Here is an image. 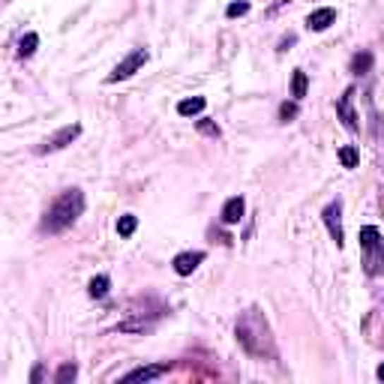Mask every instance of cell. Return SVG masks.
<instances>
[{
	"mask_svg": "<svg viewBox=\"0 0 384 384\" xmlns=\"http://www.w3.org/2000/svg\"><path fill=\"white\" fill-rule=\"evenodd\" d=\"M237 340H240V345H244L252 357H261L264 360V357H273L276 354L270 324H268V318H264L258 309H249V312L240 316V321H237Z\"/></svg>",
	"mask_w": 384,
	"mask_h": 384,
	"instance_id": "1",
	"label": "cell"
},
{
	"mask_svg": "<svg viewBox=\"0 0 384 384\" xmlns=\"http://www.w3.org/2000/svg\"><path fill=\"white\" fill-rule=\"evenodd\" d=\"M81 213H84V192L81 189H66V192H60V196L54 198V204L48 208L42 228L45 232H52V234H60V232H66L69 225H76V220Z\"/></svg>",
	"mask_w": 384,
	"mask_h": 384,
	"instance_id": "2",
	"label": "cell"
},
{
	"mask_svg": "<svg viewBox=\"0 0 384 384\" xmlns=\"http://www.w3.org/2000/svg\"><path fill=\"white\" fill-rule=\"evenodd\" d=\"M360 246L366 249V270L369 273H378V268L384 264V237L378 228H360Z\"/></svg>",
	"mask_w": 384,
	"mask_h": 384,
	"instance_id": "3",
	"label": "cell"
},
{
	"mask_svg": "<svg viewBox=\"0 0 384 384\" xmlns=\"http://www.w3.org/2000/svg\"><path fill=\"white\" fill-rule=\"evenodd\" d=\"M148 64V48H136V52H129L124 60H120V64L108 72V81H124V78H129V76H136V72Z\"/></svg>",
	"mask_w": 384,
	"mask_h": 384,
	"instance_id": "4",
	"label": "cell"
},
{
	"mask_svg": "<svg viewBox=\"0 0 384 384\" xmlns=\"http://www.w3.org/2000/svg\"><path fill=\"white\" fill-rule=\"evenodd\" d=\"M321 216H324V225H328L330 237L336 240V246H342V244H345V234H342V204H340V201L328 204Z\"/></svg>",
	"mask_w": 384,
	"mask_h": 384,
	"instance_id": "5",
	"label": "cell"
},
{
	"mask_svg": "<svg viewBox=\"0 0 384 384\" xmlns=\"http://www.w3.org/2000/svg\"><path fill=\"white\" fill-rule=\"evenodd\" d=\"M78 136H81V126H78V124H69V126H64L60 132H54V136L48 138L40 150H42V153H45V150H64L66 144H72V141H76Z\"/></svg>",
	"mask_w": 384,
	"mask_h": 384,
	"instance_id": "6",
	"label": "cell"
},
{
	"mask_svg": "<svg viewBox=\"0 0 384 384\" xmlns=\"http://www.w3.org/2000/svg\"><path fill=\"white\" fill-rule=\"evenodd\" d=\"M352 96H354V90H345V93L340 96V102H336V112H340L342 124H345L348 129H357V114H354V108H352Z\"/></svg>",
	"mask_w": 384,
	"mask_h": 384,
	"instance_id": "7",
	"label": "cell"
},
{
	"mask_svg": "<svg viewBox=\"0 0 384 384\" xmlns=\"http://www.w3.org/2000/svg\"><path fill=\"white\" fill-rule=\"evenodd\" d=\"M333 21H336V12H333L330 6H321V9H316V12H312V16L306 18V28H309V30H328Z\"/></svg>",
	"mask_w": 384,
	"mask_h": 384,
	"instance_id": "8",
	"label": "cell"
},
{
	"mask_svg": "<svg viewBox=\"0 0 384 384\" xmlns=\"http://www.w3.org/2000/svg\"><path fill=\"white\" fill-rule=\"evenodd\" d=\"M201 261H204V252H180V256L174 258V270L180 276H189Z\"/></svg>",
	"mask_w": 384,
	"mask_h": 384,
	"instance_id": "9",
	"label": "cell"
},
{
	"mask_svg": "<svg viewBox=\"0 0 384 384\" xmlns=\"http://www.w3.org/2000/svg\"><path fill=\"white\" fill-rule=\"evenodd\" d=\"M165 372H168V366H165V364H156V366H138V369H132L124 381H153V378L165 376Z\"/></svg>",
	"mask_w": 384,
	"mask_h": 384,
	"instance_id": "10",
	"label": "cell"
},
{
	"mask_svg": "<svg viewBox=\"0 0 384 384\" xmlns=\"http://www.w3.org/2000/svg\"><path fill=\"white\" fill-rule=\"evenodd\" d=\"M244 210H246V204H244V198H240V196L228 198V201H225V208H222V222H225V225L240 222V216H244Z\"/></svg>",
	"mask_w": 384,
	"mask_h": 384,
	"instance_id": "11",
	"label": "cell"
},
{
	"mask_svg": "<svg viewBox=\"0 0 384 384\" xmlns=\"http://www.w3.org/2000/svg\"><path fill=\"white\" fill-rule=\"evenodd\" d=\"M177 112L184 114V117L201 114V112H204V96H192V100H184V102H177Z\"/></svg>",
	"mask_w": 384,
	"mask_h": 384,
	"instance_id": "12",
	"label": "cell"
},
{
	"mask_svg": "<svg viewBox=\"0 0 384 384\" xmlns=\"http://www.w3.org/2000/svg\"><path fill=\"white\" fill-rule=\"evenodd\" d=\"M306 72L304 69H294V78H292V96H294V100H304V96H306Z\"/></svg>",
	"mask_w": 384,
	"mask_h": 384,
	"instance_id": "13",
	"label": "cell"
},
{
	"mask_svg": "<svg viewBox=\"0 0 384 384\" xmlns=\"http://www.w3.org/2000/svg\"><path fill=\"white\" fill-rule=\"evenodd\" d=\"M136 228H138V220L132 213H126V216H120V220H117V234L120 237H132V234H136Z\"/></svg>",
	"mask_w": 384,
	"mask_h": 384,
	"instance_id": "14",
	"label": "cell"
},
{
	"mask_svg": "<svg viewBox=\"0 0 384 384\" xmlns=\"http://www.w3.org/2000/svg\"><path fill=\"white\" fill-rule=\"evenodd\" d=\"M108 276H93L90 280V285H88V292H90V297H105L108 294Z\"/></svg>",
	"mask_w": 384,
	"mask_h": 384,
	"instance_id": "15",
	"label": "cell"
},
{
	"mask_svg": "<svg viewBox=\"0 0 384 384\" xmlns=\"http://www.w3.org/2000/svg\"><path fill=\"white\" fill-rule=\"evenodd\" d=\"M76 376H78V366H76V364H64V366L57 369L54 381H57V384H69V381H76Z\"/></svg>",
	"mask_w": 384,
	"mask_h": 384,
	"instance_id": "16",
	"label": "cell"
},
{
	"mask_svg": "<svg viewBox=\"0 0 384 384\" xmlns=\"http://www.w3.org/2000/svg\"><path fill=\"white\" fill-rule=\"evenodd\" d=\"M36 45H40V36H36V33H28V36L21 40V45H18V54H21V57H30V54L36 52Z\"/></svg>",
	"mask_w": 384,
	"mask_h": 384,
	"instance_id": "17",
	"label": "cell"
},
{
	"mask_svg": "<svg viewBox=\"0 0 384 384\" xmlns=\"http://www.w3.org/2000/svg\"><path fill=\"white\" fill-rule=\"evenodd\" d=\"M369 66H372V54H366V52H364V54H357V57L352 60V69L357 72V76H360V72H366Z\"/></svg>",
	"mask_w": 384,
	"mask_h": 384,
	"instance_id": "18",
	"label": "cell"
},
{
	"mask_svg": "<svg viewBox=\"0 0 384 384\" xmlns=\"http://www.w3.org/2000/svg\"><path fill=\"white\" fill-rule=\"evenodd\" d=\"M357 160H360V156H357V150H354V148H342V150H340V162H342L345 168H354V165H357Z\"/></svg>",
	"mask_w": 384,
	"mask_h": 384,
	"instance_id": "19",
	"label": "cell"
},
{
	"mask_svg": "<svg viewBox=\"0 0 384 384\" xmlns=\"http://www.w3.org/2000/svg\"><path fill=\"white\" fill-rule=\"evenodd\" d=\"M246 12H249V4H232V6L225 9V16L228 18H237V16H246Z\"/></svg>",
	"mask_w": 384,
	"mask_h": 384,
	"instance_id": "20",
	"label": "cell"
},
{
	"mask_svg": "<svg viewBox=\"0 0 384 384\" xmlns=\"http://www.w3.org/2000/svg\"><path fill=\"white\" fill-rule=\"evenodd\" d=\"M294 114H297V108L285 102V105H282V120H288V117H294Z\"/></svg>",
	"mask_w": 384,
	"mask_h": 384,
	"instance_id": "21",
	"label": "cell"
},
{
	"mask_svg": "<svg viewBox=\"0 0 384 384\" xmlns=\"http://www.w3.org/2000/svg\"><path fill=\"white\" fill-rule=\"evenodd\" d=\"M204 132H213V136H216V132H220V129H216V126H210V124H198Z\"/></svg>",
	"mask_w": 384,
	"mask_h": 384,
	"instance_id": "22",
	"label": "cell"
},
{
	"mask_svg": "<svg viewBox=\"0 0 384 384\" xmlns=\"http://www.w3.org/2000/svg\"><path fill=\"white\" fill-rule=\"evenodd\" d=\"M378 378H381V381H384V364H381V366H378Z\"/></svg>",
	"mask_w": 384,
	"mask_h": 384,
	"instance_id": "23",
	"label": "cell"
}]
</instances>
